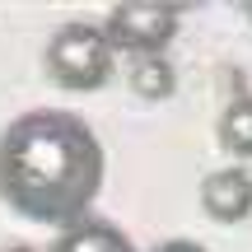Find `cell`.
<instances>
[{"mask_svg": "<svg viewBox=\"0 0 252 252\" xmlns=\"http://www.w3.org/2000/svg\"><path fill=\"white\" fill-rule=\"evenodd\" d=\"M52 252H135L131 238L122 234L117 224H103V220H84V224L56 234Z\"/></svg>", "mask_w": 252, "mask_h": 252, "instance_id": "obj_5", "label": "cell"}, {"mask_svg": "<svg viewBox=\"0 0 252 252\" xmlns=\"http://www.w3.org/2000/svg\"><path fill=\"white\" fill-rule=\"evenodd\" d=\"M103 187V145L94 126L61 108H33L0 131V201L19 220L75 229Z\"/></svg>", "mask_w": 252, "mask_h": 252, "instance_id": "obj_1", "label": "cell"}, {"mask_svg": "<svg viewBox=\"0 0 252 252\" xmlns=\"http://www.w3.org/2000/svg\"><path fill=\"white\" fill-rule=\"evenodd\" d=\"M150 252H206V248L191 243V238H168V243H159V248H150Z\"/></svg>", "mask_w": 252, "mask_h": 252, "instance_id": "obj_8", "label": "cell"}, {"mask_svg": "<svg viewBox=\"0 0 252 252\" xmlns=\"http://www.w3.org/2000/svg\"><path fill=\"white\" fill-rule=\"evenodd\" d=\"M178 19L182 9L178 5H112L108 9V33L112 52H135V56H159L168 47V37L178 33Z\"/></svg>", "mask_w": 252, "mask_h": 252, "instance_id": "obj_3", "label": "cell"}, {"mask_svg": "<svg viewBox=\"0 0 252 252\" xmlns=\"http://www.w3.org/2000/svg\"><path fill=\"white\" fill-rule=\"evenodd\" d=\"M201 206H206L210 220L220 224H234V220L252 215V178L243 168H220L201 182Z\"/></svg>", "mask_w": 252, "mask_h": 252, "instance_id": "obj_4", "label": "cell"}, {"mask_svg": "<svg viewBox=\"0 0 252 252\" xmlns=\"http://www.w3.org/2000/svg\"><path fill=\"white\" fill-rule=\"evenodd\" d=\"M0 252H37V248H28V243H9V248H0Z\"/></svg>", "mask_w": 252, "mask_h": 252, "instance_id": "obj_9", "label": "cell"}, {"mask_svg": "<svg viewBox=\"0 0 252 252\" xmlns=\"http://www.w3.org/2000/svg\"><path fill=\"white\" fill-rule=\"evenodd\" d=\"M42 65L61 89L89 94L112 80V42L94 24H61L42 52Z\"/></svg>", "mask_w": 252, "mask_h": 252, "instance_id": "obj_2", "label": "cell"}, {"mask_svg": "<svg viewBox=\"0 0 252 252\" xmlns=\"http://www.w3.org/2000/svg\"><path fill=\"white\" fill-rule=\"evenodd\" d=\"M220 145L238 159H252V98H238L220 117Z\"/></svg>", "mask_w": 252, "mask_h": 252, "instance_id": "obj_7", "label": "cell"}, {"mask_svg": "<svg viewBox=\"0 0 252 252\" xmlns=\"http://www.w3.org/2000/svg\"><path fill=\"white\" fill-rule=\"evenodd\" d=\"M131 89L140 94V98H150V103H163L178 89V75H173V65L163 61V56H140V61L131 65Z\"/></svg>", "mask_w": 252, "mask_h": 252, "instance_id": "obj_6", "label": "cell"}]
</instances>
